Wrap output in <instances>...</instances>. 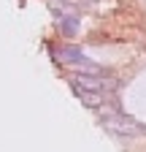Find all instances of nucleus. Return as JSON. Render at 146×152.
Segmentation results:
<instances>
[{
	"label": "nucleus",
	"mask_w": 146,
	"mask_h": 152,
	"mask_svg": "<svg viewBox=\"0 0 146 152\" xmlns=\"http://www.w3.org/2000/svg\"><path fill=\"white\" fill-rule=\"evenodd\" d=\"M70 84L73 87H84V90H95V92H103L106 90V79L98 71H81L76 76H70Z\"/></svg>",
	"instance_id": "nucleus-1"
},
{
	"label": "nucleus",
	"mask_w": 146,
	"mask_h": 152,
	"mask_svg": "<svg viewBox=\"0 0 146 152\" xmlns=\"http://www.w3.org/2000/svg\"><path fill=\"white\" fill-rule=\"evenodd\" d=\"M103 122H106L108 130L119 133V136H135V133H138L135 122H133V120H127V117H122V114H106Z\"/></svg>",
	"instance_id": "nucleus-2"
},
{
	"label": "nucleus",
	"mask_w": 146,
	"mask_h": 152,
	"mask_svg": "<svg viewBox=\"0 0 146 152\" xmlns=\"http://www.w3.org/2000/svg\"><path fill=\"white\" fill-rule=\"evenodd\" d=\"M73 90H76V95L81 98L84 106H89V109H100V106H103V95H100V92H95V90H84V87H73Z\"/></svg>",
	"instance_id": "nucleus-3"
},
{
	"label": "nucleus",
	"mask_w": 146,
	"mask_h": 152,
	"mask_svg": "<svg viewBox=\"0 0 146 152\" xmlns=\"http://www.w3.org/2000/svg\"><path fill=\"white\" fill-rule=\"evenodd\" d=\"M62 27H65V33L70 35L73 30H76V19H62Z\"/></svg>",
	"instance_id": "nucleus-4"
}]
</instances>
